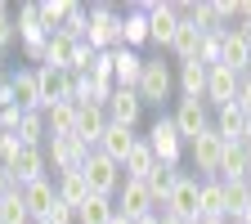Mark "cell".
I'll return each instance as SVG.
<instances>
[{"label": "cell", "instance_id": "1", "mask_svg": "<svg viewBox=\"0 0 251 224\" xmlns=\"http://www.w3.org/2000/svg\"><path fill=\"white\" fill-rule=\"evenodd\" d=\"M162 215H175L184 224H198L202 220V179L175 171V184H171V198H166V211Z\"/></svg>", "mask_w": 251, "mask_h": 224}, {"label": "cell", "instance_id": "2", "mask_svg": "<svg viewBox=\"0 0 251 224\" xmlns=\"http://www.w3.org/2000/svg\"><path fill=\"white\" fill-rule=\"evenodd\" d=\"M144 144L152 148L157 166H166V171H179V157H184V148H188V144L179 139V130H175V121H171V117H157V121L148 125Z\"/></svg>", "mask_w": 251, "mask_h": 224}, {"label": "cell", "instance_id": "3", "mask_svg": "<svg viewBox=\"0 0 251 224\" xmlns=\"http://www.w3.org/2000/svg\"><path fill=\"white\" fill-rule=\"evenodd\" d=\"M135 94H139L144 103H157V108H162L171 94H175V72H171V63H162V58H144V72H139Z\"/></svg>", "mask_w": 251, "mask_h": 224}, {"label": "cell", "instance_id": "4", "mask_svg": "<svg viewBox=\"0 0 251 224\" xmlns=\"http://www.w3.org/2000/svg\"><path fill=\"white\" fill-rule=\"evenodd\" d=\"M81 175L90 184V193H99V198H117V188H121V166L112 162V157H103L99 148H90V157L81 162Z\"/></svg>", "mask_w": 251, "mask_h": 224}, {"label": "cell", "instance_id": "5", "mask_svg": "<svg viewBox=\"0 0 251 224\" xmlns=\"http://www.w3.org/2000/svg\"><path fill=\"white\" fill-rule=\"evenodd\" d=\"M85 41H90V50L112 54L121 45V14L112 5H90V31H85Z\"/></svg>", "mask_w": 251, "mask_h": 224}, {"label": "cell", "instance_id": "6", "mask_svg": "<svg viewBox=\"0 0 251 224\" xmlns=\"http://www.w3.org/2000/svg\"><path fill=\"white\" fill-rule=\"evenodd\" d=\"M175 31H179V9L171 0H148V45L171 50Z\"/></svg>", "mask_w": 251, "mask_h": 224}, {"label": "cell", "instance_id": "7", "mask_svg": "<svg viewBox=\"0 0 251 224\" xmlns=\"http://www.w3.org/2000/svg\"><path fill=\"white\" fill-rule=\"evenodd\" d=\"M171 121H175L179 139H184V144H193L198 135H206V130H211V108H206L202 99H179V103H175V112H171Z\"/></svg>", "mask_w": 251, "mask_h": 224}, {"label": "cell", "instance_id": "8", "mask_svg": "<svg viewBox=\"0 0 251 224\" xmlns=\"http://www.w3.org/2000/svg\"><path fill=\"white\" fill-rule=\"evenodd\" d=\"M36 85H41V112L54 108V103H68L72 90H76V76L68 68H36Z\"/></svg>", "mask_w": 251, "mask_h": 224}, {"label": "cell", "instance_id": "9", "mask_svg": "<svg viewBox=\"0 0 251 224\" xmlns=\"http://www.w3.org/2000/svg\"><path fill=\"white\" fill-rule=\"evenodd\" d=\"M117 215L121 220H144V215H157L152 211V198H148V188H144V179H121V188H117Z\"/></svg>", "mask_w": 251, "mask_h": 224}, {"label": "cell", "instance_id": "10", "mask_svg": "<svg viewBox=\"0 0 251 224\" xmlns=\"http://www.w3.org/2000/svg\"><path fill=\"white\" fill-rule=\"evenodd\" d=\"M9 175H14V184L18 188H27V184H36V179H50V162H45V148H31V144H23L18 148V157L5 166Z\"/></svg>", "mask_w": 251, "mask_h": 224}, {"label": "cell", "instance_id": "11", "mask_svg": "<svg viewBox=\"0 0 251 224\" xmlns=\"http://www.w3.org/2000/svg\"><path fill=\"white\" fill-rule=\"evenodd\" d=\"M188 157H193V171H198V179H215V171H220V157H225V139H220L215 130H206V135H198L193 144H188Z\"/></svg>", "mask_w": 251, "mask_h": 224}, {"label": "cell", "instance_id": "12", "mask_svg": "<svg viewBox=\"0 0 251 224\" xmlns=\"http://www.w3.org/2000/svg\"><path fill=\"white\" fill-rule=\"evenodd\" d=\"M238 85H242V76H238L233 68H225V63H215V68L206 72V94H202V103H206V108L233 103V99H238Z\"/></svg>", "mask_w": 251, "mask_h": 224}, {"label": "cell", "instance_id": "13", "mask_svg": "<svg viewBox=\"0 0 251 224\" xmlns=\"http://www.w3.org/2000/svg\"><path fill=\"white\" fill-rule=\"evenodd\" d=\"M85 157H90V148H85L76 135H68V139H45V162L54 166V175H63V171H81Z\"/></svg>", "mask_w": 251, "mask_h": 224}, {"label": "cell", "instance_id": "14", "mask_svg": "<svg viewBox=\"0 0 251 224\" xmlns=\"http://www.w3.org/2000/svg\"><path fill=\"white\" fill-rule=\"evenodd\" d=\"M103 112H108V121H112V125H126V130H135L139 117H144V99H139L135 90H121V85H117V90L108 94Z\"/></svg>", "mask_w": 251, "mask_h": 224}, {"label": "cell", "instance_id": "15", "mask_svg": "<svg viewBox=\"0 0 251 224\" xmlns=\"http://www.w3.org/2000/svg\"><path fill=\"white\" fill-rule=\"evenodd\" d=\"M247 121H251V117H247L238 103H225V108L211 112V130L225 139V144H242V139H247Z\"/></svg>", "mask_w": 251, "mask_h": 224}, {"label": "cell", "instance_id": "16", "mask_svg": "<svg viewBox=\"0 0 251 224\" xmlns=\"http://www.w3.org/2000/svg\"><path fill=\"white\" fill-rule=\"evenodd\" d=\"M121 45L135 54L148 45V0H139V5H130L121 14Z\"/></svg>", "mask_w": 251, "mask_h": 224}, {"label": "cell", "instance_id": "17", "mask_svg": "<svg viewBox=\"0 0 251 224\" xmlns=\"http://www.w3.org/2000/svg\"><path fill=\"white\" fill-rule=\"evenodd\" d=\"M202 36H206V31H202L198 23L179 18V31H175V41H171L175 63H202Z\"/></svg>", "mask_w": 251, "mask_h": 224}, {"label": "cell", "instance_id": "18", "mask_svg": "<svg viewBox=\"0 0 251 224\" xmlns=\"http://www.w3.org/2000/svg\"><path fill=\"white\" fill-rule=\"evenodd\" d=\"M103 130H108V112L94 108V103H76V139L85 148H99Z\"/></svg>", "mask_w": 251, "mask_h": 224}, {"label": "cell", "instance_id": "19", "mask_svg": "<svg viewBox=\"0 0 251 224\" xmlns=\"http://www.w3.org/2000/svg\"><path fill=\"white\" fill-rule=\"evenodd\" d=\"M139 139H144V135H135V130H126V125H112V121H108V130H103V139H99V152L112 157L117 166H126V157L135 152Z\"/></svg>", "mask_w": 251, "mask_h": 224}, {"label": "cell", "instance_id": "20", "mask_svg": "<svg viewBox=\"0 0 251 224\" xmlns=\"http://www.w3.org/2000/svg\"><path fill=\"white\" fill-rule=\"evenodd\" d=\"M139 72H144V54L117 45V50H112V81H117L121 90H135V85H139Z\"/></svg>", "mask_w": 251, "mask_h": 224}, {"label": "cell", "instance_id": "21", "mask_svg": "<svg viewBox=\"0 0 251 224\" xmlns=\"http://www.w3.org/2000/svg\"><path fill=\"white\" fill-rule=\"evenodd\" d=\"M215 179H220V184H251V166H247L242 144H225V157H220Z\"/></svg>", "mask_w": 251, "mask_h": 224}, {"label": "cell", "instance_id": "22", "mask_svg": "<svg viewBox=\"0 0 251 224\" xmlns=\"http://www.w3.org/2000/svg\"><path fill=\"white\" fill-rule=\"evenodd\" d=\"M9 81H14V103H18L23 112H41V85H36V68H18V72H9Z\"/></svg>", "mask_w": 251, "mask_h": 224}, {"label": "cell", "instance_id": "23", "mask_svg": "<svg viewBox=\"0 0 251 224\" xmlns=\"http://www.w3.org/2000/svg\"><path fill=\"white\" fill-rule=\"evenodd\" d=\"M18 193H23V206H27V215H31V220H45V215H50V206L58 202L54 179H36V184L18 188Z\"/></svg>", "mask_w": 251, "mask_h": 224}, {"label": "cell", "instance_id": "24", "mask_svg": "<svg viewBox=\"0 0 251 224\" xmlns=\"http://www.w3.org/2000/svg\"><path fill=\"white\" fill-rule=\"evenodd\" d=\"M54 179V193H58V202H68L72 211L90 198V184H85V175L81 171H63V175H50Z\"/></svg>", "mask_w": 251, "mask_h": 224}, {"label": "cell", "instance_id": "25", "mask_svg": "<svg viewBox=\"0 0 251 224\" xmlns=\"http://www.w3.org/2000/svg\"><path fill=\"white\" fill-rule=\"evenodd\" d=\"M14 27H18V45H36V41H45V36H50L45 23H41L36 0H31V5H23V9L14 14Z\"/></svg>", "mask_w": 251, "mask_h": 224}, {"label": "cell", "instance_id": "26", "mask_svg": "<svg viewBox=\"0 0 251 224\" xmlns=\"http://www.w3.org/2000/svg\"><path fill=\"white\" fill-rule=\"evenodd\" d=\"M45 130H50V139H68V135H76V103L68 99V103L45 108Z\"/></svg>", "mask_w": 251, "mask_h": 224}, {"label": "cell", "instance_id": "27", "mask_svg": "<svg viewBox=\"0 0 251 224\" xmlns=\"http://www.w3.org/2000/svg\"><path fill=\"white\" fill-rule=\"evenodd\" d=\"M206 63H179V72H175V85H179V94L184 99H202L206 94Z\"/></svg>", "mask_w": 251, "mask_h": 224}, {"label": "cell", "instance_id": "28", "mask_svg": "<svg viewBox=\"0 0 251 224\" xmlns=\"http://www.w3.org/2000/svg\"><path fill=\"white\" fill-rule=\"evenodd\" d=\"M112 215H117V202L112 198H99V193H90L76 206V224H112Z\"/></svg>", "mask_w": 251, "mask_h": 224}, {"label": "cell", "instance_id": "29", "mask_svg": "<svg viewBox=\"0 0 251 224\" xmlns=\"http://www.w3.org/2000/svg\"><path fill=\"white\" fill-rule=\"evenodd\" d=\"M152 171H157V157H152V148H148V144L139 139V144H135V152L126 157V166H121V175H126V179H148Z\"/></svg>", "mask_w": 251, "mask_h": 224}, {"label": "cell", "instance_id": "30", "mask_svg": "<svg viewBox=\"0 0 251 224\" xmlns=\"http://www.w3.org/2000/svg\"><path fill=\"white\" fill-rule=\"evenodd\" d=\"M171 184H175V171H166V166H157L148 179H144V188H148V198H152V211L162 215L166 211V198H171Z\"/></svg>", "mask_w": 251, "mask_h": 224}, {"label": "cell", "instance_id": "31", "mask_svg": "<svg viewBox=\"0 0 251 224\" xmlns=\"http://www.w3.org/2000/svg\"><path fill=\"white\" fill-rule=\"evenodd\" d=\"M202 220H229L225 215V184L202 179Z\"/></svg>", "mask_w": 251, "mask_h": 224}, {"label": "cell", "instance_id": "32", "mask_svg": "<svg viewBox=\"0 0 251 224\" xmlns=\"http://www.w3.org/2000/svg\"><path fill=\"white\" fill-rule=\"evenodd\" d=\"M72 5L76 0H36V9H41V23H45V31L54 36V31L68 23V14H72Z\"/></svg>", "mask_w": 251, "mask_h": 224}, {"label": "cell", "instance_id": "33", "mask_svg": "<svg viewBox=\"0 0 251 224\" xmlns=\"http://www.w3.org/2000/svg\"><path fill=\"white\" fill-rule=\"evenodd\" d=\"M18 139L31 144V148H45V139H50V130H45V112H23V121H18Z\"/></svg>", "mask_w": 251, "mask_h": 224}, {"label": "cell", "instance_id": "34", "mask_svg": "<svg viewBox=\"0 0 251 224\" xmlns=\"http://www.w3.org/2000/svg\"><path fill=\"white\" fill-rule=\"evenodd\" d=\"M72 50H76V41H68L63 31H54L50 50H45V68H72Z\"/></svg>", "mask_w": 251, "mask_h": 224}, {"label": "cell", "instance_id": "35", "mask_svg": "<svg viewBox=\"0 0 251 224\" xmlns=\"http://www.w3.org/2000/svg\"><path fill=\"white\" fill-rule=\"evenodd\" d=\"M0 224H31V215H27V206H23V193H18V188L0 198Z\"/></svg>", "mask_w": 251, "mask_h": 224}, {"label": "cell", "instance_id": "36", "mask_svg": "<svg viewBox=\"0 0 251 224\" xmlns=\"http://www.w3.org/2000/svg\"><path fill=\"white\" fill-rule=\"evenodd\" d=\"M247 198H251V184H225V215H229V224L242 215Z\"/></svg>", "mask_w": 251, "mask_h": 224}, {"label": "cell", "instance_id": "37", "mask_svg": "<svg viewBox=\"0 0 251 224\" xmlns=\"http://www.w3.org/2000/svg\"><path fill=\"white\" fill-rule=\"evenodd\" d=\"M225 36H229V31H206V36H202V63H206V68L220 63V45H225Z\"/></svg>", "mask_w": 251, "mask_h": 224}, {"label": "cell", "instance_id": "38", "mask_svg": "<svg viewBox=\"0 0 251 224\" xmlns=\"http://www.w3.org/2000/svg\"><path fill=\"white\" fill-rule=\"evenodd\" d=\"M18 148H23V139H18V135H9V130H0V166H9L14 157H18Z\"/></svg>", "mask_w": 251, "mask_h": 224}, {"label": "cell", "instance_id": "39", "mask_svg": "<svg viewBox=\"0 0 251 224\" xmlns=\"http://www.w3.org/2000/svg\"><path fill=\"white\" fill-rule=\"evenodd\" d=\"M9 45H18V27H14V18L5 14V18H0V54H5Z\"/></svg>", "mask_w": 251, "mask_h": 224}, {"label": "cell", "instance_id": "40", "mask_svg": "<svg viewBox=\"0 0 251 224\" xmlns=\"http://www.w3.org/2000/svg\"><path fill=\"white\" fill-rule=\"evenodd\" d=\"M233 103H238V108H242V112L251 117V72L242 76V85H238V99H233Z\"/></svg>", "mask_w": 251, "mask_h": 224}, {"label": "cell", "instance_id": "41", "mask_svg": "<svg viewBox=\"0 0 251 224\" xmlns=\"http://www.w3.org/2000/svg\"><path fill=\"white\" fill-rule=\"evenodd\" d=\"M0 108H18L14 103V81H9V72L0 76Z\"/></svg>", "mask_w": 251, "mask_h": 224}, {"label": "cell", "instance_id": "42", "mask_svg": "<svg viewBox=\"0 0 251 224\" xmlns=\"http://www.w3.org/2000/svg\"><path fill=\"white\" fill-rule=\"evenodd\" d=\"M14 188H18V184H14V175L0 166V198H5V193H14Z\"/></svg>", "mask_w": 251, "mask_h": 224}, {"label": "cell", "instance_id": "43", "mask_svg": "<svg viewBox=\"0 0 251 224\" xmlns=\"http://www.w3.org/2000/svg\"><path fill=\"white\" fill-rule=\"evenodd\" d=\"M233 224H251V198H247V206H242V215H238Z\"/></svg>", "mask_w": 251, "mask_h": 224}, {"label": "cell", "instance_id": "44", "mask_svg": "<svg viewBox=\"0 0 251 224\" xmlns=\"http://www.w3.org/2000/svg\"><path fill=\"white\" fill-rule=\"evenodd\" d=\"M157 220H162V224H184V220H175V215H157Z\"/></svg>", "mask_w": 251, "mask_h": 224}, {"label": "cell", "instance_id": "45", "mask_svg": "<svg viewBox=\"0 0 251 224\" xmlns=\"http://www.w3.org/2000/svg\"><path fill=\"white\" fill-rule=\"evenodd\" d=\"M135 224H162V220H157V215H144V220H135Z\"/></svg>", "mask_w": 251, "mask_h": 224}, {"label": "cell", "instance_id": "46", "mask_svg": "<svg viewBox=\"0 0 251 224\" xmlns=\"http://www.w3.org/2000/svg\"><path fill=\"white\" fill-rule=\"evenodd\" d=\"M242 152H247V166H251V139H242Z\"/></svg>", "mask_w": 251, "mask_h": 224}, {"label": "cell", "instance_id": "47", "mask_svg": "<svg viewBox=\"0 0 251 224\" xmlns=\"http://www.w3.org/2000/svg\"><path fill=\"white\" fill-rule=\"evenodd\" d=\"M198 224H229V220H198Z\"/></svg>", "mask_w": 251, "mask_h": 224}, {"label": "cell", "instance_id": "48", "mask_svg": "<svg viewBox=\"0 0 251 224\" xmlns=\"http://www.w3.org/2000/svg\"><path fill=\"white\" fill-rule=\"evenodd\" d=\"M5 14H9V5H5V0H0V18H5Z\"/></svg>", "mask_w": 251, "mask_h": 224}, {"label": "cell", "instance_id": "49", "mask_svg": "<svg viewBox=\"0 0 251 224\" xmlns=\"http://www.w3.org/2000/svg\"><path fill=\"white\" fill-rule=\"evenodd\" d=\"M112 224H130V220H121V215H112Z\"/></svg>", "mask_w": 251, "mask_h": 224}, {"label": "cell", "instance_id": "50", "mask_svg": "<svg viewBox=\"0 0 251 224\" xmlns=\"http://www.w3.org/2000/svg\"><path fill=\"white\" fill-rule=\"evenodd\" d=\"M0 76H5V54H0Z\"/></svg>", "mask_w": 251, "mask_h": 224}]
</instances>
